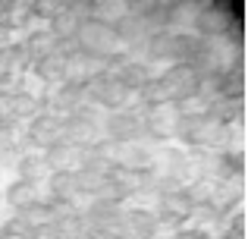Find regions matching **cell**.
<instances>
[{
  "instance_id": "6da1fadb",
  "label": "cell",
  "mask_w": 248,
  "mask_h": 239,
  "mask_svg": "<svg viewBox=\"0 0 248 239\" xmlns=\"http://www.w3.org/2000/svg\"><path fill=\"white\" fill-rule=\"evenodd\" d=\"M198 48V38L192 32H182V29H173V32H157V35H148L145 41V50H141V60L148 66L160 63V66H173V63H188Z\"/></svg>"
},
{
  "instance_id": "7a4b0ae2",
  "label": "cell",
  "mask_w": 248,
  "mask_h": 239,
  "mask_svg": "<svg viewBox=\"0 0 248 239\" xmlns=\"http://www.w3.org/2000/svg\"><path fill=\"white\" fill-rule=\"evenodd\" d=\"M239 22H242V19H239V10L230 0H207V3H198V10H195V16H192L188 25H192L195 38L214 41V38H226Z\"/></svg>"
},
{
  "instance_id": "3957f363",
  "label": "cell",
  "mask_w": 248,
  "mask_h": 239,
  "mask_svg": "<svg viewBox=\"0 0 248 239\" xmlns=\"http://www.w3.org/2000/svg\"><path fill=\"white\" fill-rule=\"evenodd\" d=\"M73 44H76L79 54L97 57V60H104V57H110L113 50H120L116 35H113V22H107V19H101V16L82 19L76 35H73Z\"/></svg>"
},
{
  "instance_id": "277c9868",
  "label": "cell",
  "mask_w": 248,
  "mask_h": 239,
  "mask_svg": "<svg viewBox=\"0 0 248 239\" xmlns=\"http://www.w3.org/2000/svg\"><path fill=\"white\" fill-rule=\"evenodd\" d=\"M101 120H104V113H97L94 107H82V111L63 117V142L82 148V151L91 148L101 139Z\"/></svg>"
},
{
  "instance_id": "5b68a950",
  "label": "cell",
  "mask_w": 248,
  "mask_h": 239,
  "mask_svg": "<svg viewBox=\"0 0 248 239\" xmlns=\"http://www.w3.org/2000/svg\"><path fill=\"white\" fill-rule=\"evenodd\" d=\"M101 135L116 145H126V142H141L145 139V129H141V111L126 107V111H110L101 120Z\"/></svg>"
},
{
  "instance_id": "8992f818",
  "label": "cell",
  "mask_w": 248,
  "mask_h": 239,
  "mask_svg": "<svg viewBox=\"0 0 248 239\" xmlns=\"http://www.w3.org/2000/svg\"><path fill=\"white\" fill-rule=\"evenodd\" d=\"M176 126H179V107L176 104L141 107V129H145V139L170 145V142L176 139Z\"/></svg>"
},
{
  "instance_id": "52a82bcc",
  "label": "cell",
  "mask_w": 248,
  "mask_h": 239,
  "mask_svg": "<svg viewBox=\"0 0 248 239\" xmlns=\"http://www.w3.org/2000/svg\"><path fill=\"white\" fill-rule=\"evenodd\" d=\"M25 145H29V151H47L50 145H57V142H63V120L54 117V113H38L35 120L25 123Z\"/></svg>"
},
{
  "instance_id": "ba28073f",
  "label": "cell",
  "mask_w": 248,
  "mask_h": 239,
  "mask_svg": "<svg viewBox=\"0 0 248 239\" xmlns=\"http://www.w3.org/2000/svg\"><path fill=\"white\" fill-rule=\"evenodd\" d=\"M160 79L167 82L173 104H182L188 98H198V73L192 63H173V66L160 69Z\"/></svg>"
},
{
  "instance_id": "9c48e42d",
  "label": "cell",
  "mask_w": 248,
  "mask_h": 239,
  "mask_svg": "<svg viewBox=\"0 0 248 239\" xmlns=\"http://www.w3.org/2000/svg\"><path fill=\"white\" fill-rule=\"evenodd\" d=\"M129 101H135V95L129 92L116 76H97L94 79V107H101L104 113L126 111Z\"/></svg>"
},
{
  "instance_id": "30bf717a",
  "label": "cell",
  "mask_w": 248,
  "mask_h": 239,
  "mask_svg": "<svg viewBox=\"0 0 248 239\" xmlns=\"http://www.w3.org/2000/svg\"><path fill=\"white\" fill-rule=\"evenodd\" d=\"M116 167L126 170H139V173H157V154L141 142H126L116 148Z\"/></svg>"
},
{
  "instance_id": "8fae6325",
  "label": "cell",
  "mask_w": 248,
  "mask_h": 239,
  "mask_svg": "<svg viewBox=\"0 0 248 239\" xmlns=\"http://www.w3.org/2000/svg\"><path fill=\"white\" fill-rule=\"evenodd\" d=\"M38 198H41V186H38V183H29V179H16V176H13L10 183L3 186V192H0V202H3L13 214H19L22 208L35 205Z\"/></svg>"
},
{
  "instance_id": "7c38bea8",
  "label": "cell",
  "mask_w": 248,
  "mask_h": 239,
  "mask_svg": "<svg viewBox=\"0 0 248 239\" xmlns=\"http://www.w3.org/2000/svg\"><path fill=\"white\" fill-rule=\"evenodd\" d=\"M41 158L50 173H76L82 167V148L69 145V142H57L47 151H41Z\"/></svg>"
},
{
  "instance_id": "4fadbf2b",
  "label": "cell",
  "mask_w": 248,
  "mask_h": 239,
  "mask_svg": "<svg viewBox=\"0 0 248 239\" xmlns=\"http://www.w3.org/2000/svg\"><path fill=\"white\" fill-rule=\"evenodd\" d=\"M29 76L41 88H57V85H63V82H66V60H63V57H57V54L41 57V60L31 63Z\"/></svg>"
},
{
  "instance_id": "5bb4252c",
  "label": "cell",
  "mask_w": 248,
  "mask_h": 239,
  "mask_svg": "<svg viewBox=\"0 0 248 239\" xmlns=\"http://www.w3.org/2000/svg\"><path fill=\"white\" fill-rule=\"evenodd\" d=\"M204 113L214 123H220V126H242L245 123V98H214Z\"/></svg>"
},
{
  "instance_id": "9a60e30c",
  "label": "cell",
  "mask_w": 248,
  "mask_h": 239,
  "mask_svg": "<svg viewBox=\"0 0 248 239\" xmlns=\"http://www.w3.org/2000/svg\"><path fill=\"white\" fill-rule=\"evenodd\" d=\"M41 111H44L41 95L25 92V88H16V92L10 95V117H13V123H19V126H25L29 120H35Z\"/></svg>"
},
{
  "instance_id": "2e32d148",
  "label": "cell",
  "mask_w": 248,
  "mask_h": 239,
  "mask_svg": "<svg viewBox=\"0 0 248 239\" xmlns=\"http://www.w3.org/2000/svg\"><path fill=\"white\" fill-rule=\"evenodd\" d=\"M22 41V48L29 50V57H31V63L35 60H41V57H50V54H57V44H60V38L54 35V32L47 29V25H41V29H29L25 32V38H19Z\"/></svg>"
},
{
  "instance_id": "e0dca14e",
  "label": "cell",
  "mask_w": 248,
  "mask_h": 239,
  "mask_svg": "<svg viewBox=\"0 0 248 239\" xmlns=\"http://www.w3.org/2000/svg\"><path fill=\"white\" fill-rule=\"evenodd\" d=\"M79 22H82V13L76 10V0H66V3L60 0L57 13L47 19V29L54 32L60 41H69V38L76 35V29H79Z\"/></svg>"
},
{
  "instance_id": "ac0fdd59",
  "label": "cell",
  "mask_w": 248,
  "mask_h": 239,
  "mask_svg": "<svg viewBox=\"0 0 248 239\" xmlns=\"http://www.w3.org/2000/svg\"><path fill=\"white\" fill-rule=\"evenodd\" d=\"M0 22L10 32L35 29V22H31V6L25 3V0H6V3H0Z\"/></svg>"
},
{
  "instance_id": "d6986e66",
  "label": "cell",
  "mask_w": 248,
  "mask_h": 239,
  "mask_svg": "<svg viewBox=\"0 0 248 239\" xmlns=\"http://www.w3.org/2000/svg\"><path fill=\"white\" fill-rule=\"evenodd\" d=\"M113 76H116V79H120L123 85L129 88V92L135 95V92H139V88H141V85H145V82L154 76V69L148 66L145 60H139V57H126V60H123V66L116 69Z\"/></svg>"
},
{
  "instance_id": "ffe728a7",
  "label": "cell",
  "mask_w": 248,
  "mask_h": 239,
  "mask_svg": "<svg viewBox=\"0 0 248 239\" xmlns=\"http://www.w3.org/2000/svg\"><path fill=\"white\" fill-rule=\"evenodd\" d=\"M47 164H44L41 151H22L16 158V179H29V183H38L41 186L47 179Z\"/></svg>"
},
{
  "instance_id": "44dd1931",
  "label": "cell",
  "mask_w": 248,
  "mask_h": 239,
  "mask_svg": "<svg viewBox=\"0 0 248 239\" xmlns=\"http://www.w3.org/2000/svg\"><path fill=\"white\" fill-rule=\"evenodd\" d=\"M135 101H139L141 107H160V104H173V98H170V88L167 82L160 79V73H154L151 79L145 82V85L135 92Z\"/></svg>"
},
{
  "instance_id": "7402d4cb",
  "label": "cell",
  "mask_w": 248,
  "mask_h": 239,
  "mask_svg": "<svg viewBox=\"0 0 248 239\" xmlns=\"http://www.w3.org/2000/svg\"><path fill=\"white\" fill-rule=\"evenodd\" d=\"M57 211H60V208H57V205H50L47 198H38L35 205L22 208L16 217H19V221H22L29 230H35V227H47V223H54V221H57Z\"/></svg>"
},
{
  "instance_id": "603a6c76",
  "label": "cell",
  "mask_w": 248,
  "mask_h": 239,
  "mask_svg": "<svg viewBox=\"0 0 248 239\" xmlns=\"http://www.w3.org/2000/svg\"><path fill=\"white\" fill-rule=\"evenodd\" d=\"M54 230H57V236H60V239H88L82 211H76V208H60V211H57Z\"/></svg>"
},
{
  "instance_id": "cb8c5ba5",
  "label": "cell",
  "mask_w": 248,
  "mask_h": 239,
  "mask_svg": "<svg viewBox=\"0 0 248 239\" xmlns=\"http://www.w3.org/2000/svg\"><path fill=\"white\" fill-rule=\"evenodd\" d=\"M31 22H44L47 25V19L57 13V6H60V0H31Z\"/></svg>"
},
{
  "instance_id": "d4e9b609",
  "label": "cell",
  "mask_w": 248,
  "mask_h": 239,
  "mask_svg": "<svg viewBox=\"0 0 248 239\" xmlns=\"http://www.w3.org/2000/svg\"><path fill=\"white\" fill-rule=\"evenodd\" d=\"M25 239H60V236H57L54 223H47V227H35V230H29V236H25Z\"/></svg>"
},
{
  "instance_id": "484cf974",
  "label": "cell",
  "mask_w": 248,
  "mask_h": 239,
  "mask_svg": "<svg viewBox=\"0 0 248 239\" xmlns=\"http://www.w3.org/2000/svg\"><path fill=\"white\" fill-rule=\"evenodd\" d=\"M0 25H3V22H0Z\"/></svg>"
}]
</instances>
